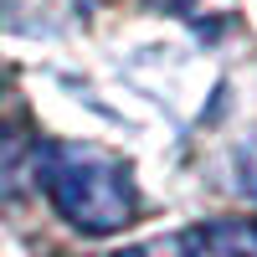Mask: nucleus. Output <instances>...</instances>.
I'll return each instance as SVG.
<instances>
[{
	"mask_svg": "<svg viewBox=\"0 0 257 257\" xmlns=\"http://www.w3.org/2000/svg\"><path fill=\"white\" fill-rule=\"evenodd\" d=\"M36 185L47 190L57 216L82 237H113L139 211V185L128 160L88 139L36 144Z\"/></svg>",
	"mask_w": 257,
	"mask_h": 257,
	"instance_id": "obj_1",
	"label": "nucleus"
},
{
	"mask_svg": "<svg viewBox=\"0 0 257 257\" xmlns=\"http://www.w3.org/2000/svg\"><path fill=\"white\" fill-rule=\"evenodd\" d=\"M180 257H257V221L247 216L201 221L180 237Z\"/></svg>",
	"mask_w": 257,
	"mask_h": 257,
	"instance_id": "obj_2",
	"label": "nucleus"
},
{
	"mask_svg": "<svg viewBox=\"0 0 257 257\" xmlns=\"http://www.w3.org/2000/svg\"><path fill=\"white\" fill-rule=\"evenodd\" d=\"M36 180V144L21 128H0V196H21Z\"/></svg>",
	"mask_w": 257,
	"mask_h": 257,
	"instance_id": "obj_3",
	"label": "nucleus"
},
{
	"mask_svg": "<svg viewBox=\"0 0 257 257\" xmlns=\"http://www.w3.org/2000/svg\"><path fill=\"white\" fill-rule=\"evenodd\" d=\"M242 185H247L252 196H257V144H252L247 155H242Z\"/></svg>",
	"mask_w": 257,
	"mask_h": 257,
	"instance_id": "obj_4",
	"label": "nucleus"
},
{
	"mask_svg": "<svg viewBox=\"0 0 257 257\" xmlns=\"http://www.w3.org/2000/svg\"><path fill=\"white\" fill-rule=\"evenodd\" d=\"M144 6H155V11H170V16H185L196 0H144Z\"/></svg>",
	"mask_w": 257,
	"mask_h": 257,
	"instance_id": "obj_5",
	"label": "nucleus"
},
{
	"mask_svg": "<svg viewBox=\"0 0 257 257\" xmlns=\"http://www.w3.org/2000/svg\"><path fill=\"white\" fill-rule=\"evenodd\" d=\"M118 257H149V252H118Z\"/></svg>",
	"mask_w": 257,
	"mask_h": 257,
	"instance_id": "obj_6",
	"label": "nucleus"
}]
</instances>
